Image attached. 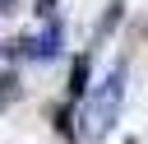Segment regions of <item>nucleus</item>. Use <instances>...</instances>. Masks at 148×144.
I'll list each match as a JSON object with an SVG mask.
<instances>
[{
	"mask_svg": "<svg viewBox=\"0 0 148 144\" xmlns=\"http://www.w3.org/2000/svg\"><path fill=\"white\" fill-rule=\"evenodd\" d=\"M120 107H125V65H111L106 79H102L92 93H83V111H79L74 135H79V139H102V135L116 125Z\"/></svg>",
	"mask_w": 148,
	"mask_h": 144,
	"instance_id": "obj_1",
	"label": "nucleus"
},
{
	"mask_svg": "<svg viewBox=\"0 0 148 144\" xmlns=\"http://www.w3.org/2000/svg\"><path fill=\"white\" fill-rule=\"evenodd\" d=\"M18 56H28V60H56L60 56V19H51L46 23V33H37V37H23V42H9Z\"/></svg>",
	"mask_w": 148,
	"mask_h": 144,
	"instance_id": "obj_2",
	"label": "nucleus"
},
{
	"mask_svg": "<svg viewBox=\"0 0 148 144\" xmlns=\"http://www.w3.org/2000/svg\"><path fill=\"white\" fill-rule=\"evenodd\" d=\"M83 93H88V56H79L69 70V98H83Z\"/></svg>",
	"mask_w": 148,
	"mask_h": 144,
	"instance_id": "obj_3",
	"label": "nucleus"
},
{
	"mask_svg": "<svg viewBox=\"0 0 148 144\" xmlns=\"http://www.w3.org/2000/svg\"><path fill=\"white\" fill-rule=\"evenodd\" d=\"M18 98V74H0V111Z\"/></svg>",
	"mask_w": 148,
	"mask_h": 144,
	"instance_id": "obj_4",
	"label": "nucleus"
},
{
	"mask_svg": "<svg viewBox=\"0 0 148 144\" xmlns=\"http://www.w3.org/2000/svg\"><path fill=\"white\" fill-rule=\"evenodd\" d=\"M120 9H125V0H111V5H106V19H102V28H97V37H106V33H111V28L120 23Z\"/></svg>",
	"mask_w": 148,
	"mask_h": 144,
	"instance_id": "obj_5",
	"label": "nucleus"
},
{
	"mask_svg": "<svg viewBox=\"0 0 148 144\" xmlns=\"http://www.w3.org/2000/svg\"><path fill=\"white\" fill-rule=\"evenodd\" d=\"M0 5H5V9H9V5H14V0H0Z\"/></svg>",
	"mask_w": 148,
	"mask_h": 144,
	"instance_id": "obj_6",
	"label": "nucleus"
},
{
	"mask_svg": "<svg viewBox=\"0 0 148 144\" xmlns=\"http://www.w3.org/2000/svg\"><path fill=\"white\" fill-rule=\"evenodd\" d=\"M125 144H134V139H125Z\"/></svg>",
	"mask_w": 148,
	"mask_h": 144,
	"instance_id": "obj_7",
	"label": "nucleus"
}]
</instances>
